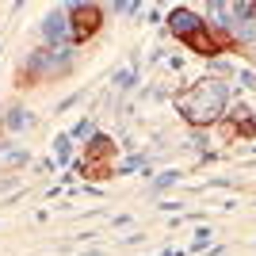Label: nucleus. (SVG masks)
<instances>
[{
	"label": "nucleus",
	"instance_id": "4468645a",
	"mask_svg": "<svg viewBox=\"0 0 256 256\" xmlns=\"http://www.w3.org/2000/svg\"><path fill=\"white\" fill-rule=\"evenodd\" d=\"M206 146H210V142H206V130H192V134H188V150L206 153Z\"/></svg>",
	"mask_w": 256,
	"mask_h": 256
},
{
	"label": "nucleus",
	"instance_id": "dca6fc26",
	"mask_svg": "<svg viewBox=\"0 0 256 256\" xmlns=\"http://www.w3.org/2000/svg\"><path fill=\"white\" fill-rule=\"evenodd\" d=\"M245 134H256V107H252V115H248V122H245V130H241V138Z\"/></svg>",
	"mask_w": 256,
	"mask_h": 256
},
{
	"label": "nucleus",
	"instance_id": "7ed1b4c3",
	"mask_svg": "<svg viewBox=\"0 0 256 256\" xmlns=\"http://www.w3.org/2000/svg\"><path fill=\"white\" fill-rule=\"evenodd\" d=\"M69 8V27H73V46L92 38L104 23V8L100 4H65Z\"/></svg>",
	"mask_w": 256,
	"mask_h": 256
},
{
	"label": "nucleus",
	"instance_id": "6ab92c4d",
	"mask_svg": "<svg viewBox=\"0 0 256 256\" xmlns=\"http://www.w3.org/2000/svg\"><path fill=\"white\" fill-rule=\"evenodd\" d=\"M157 256H184L180 248H164V252H157Z\"/></svg>",
	"mask_w": 256,
	"mask_h": 256
},
{
	"label": "nucleus",
	"instance_id": "2eb2a0df",
	"mask_svg": "<svg viewBox=\"0 0 256 256\" xmlns=\"http://www.w3.org/2000/svg\"><path fill=\"white\" fill-rule=\"evenodd\" d=\"M237 88L256 92V69H237Z\"/></svg>",
	"mask_w": 256,
	"mask_h": 256
},
{
	"label": "nucleus",
	"instance_id": "f3484780",
	"mask_svg": "<svg viewBox=\"0 0 256 256\" xmlns=\"http://www.w3.org/2000/svg\"><path fill=\"white\" fill-rule=\"evenodd\" d=\"M38 168H42V172H54V168H58V160H50V157H42V160H38Z\"/></svg>",
	"mask_w": 256,
	"mask_h": 256
},
{
	"label": "nucleus",
	"instance_id": "9b49d317",
	"mask_svg": "<svg viewBox=\"0 0 256 256\" xmlns=\"http://www.w3.org/2000/svg\"><path fill=\"white\" fill-rule=\"evenodd\" d=\"M210 245H214V234H210V226H199V230H195V241H192V252H206Z\"/></svg>",
	"mask_w": 256,
	"mask_h": 256
},
{
	"label": "nucleus",
	"instance_id": "20e7f679",
	"mask_svg": "<svg viewBox=\"0 0 256 256\" xmlns=\"http://www.w3.org/2000/svg\"><path fill=\"white\" fill-rule=\"evenodd\" d=\"M168 34H176V38H192L195 31H199V27H206L203 23V12H195V8H188V4H176V8L168 12Z\"/></svg>",
	"mask_w": 256,
	"mask_h": 256
},
{
	"label": "nucleus",
	"instance_id": "423d86ee",
	"mask_svg": "<svg viewBox=\"0 0 256 256\" xmlns=\"http://www.w3.org/2000/svg\"><path fill=\"white\" fill-rule=\"evenodd\" d=\"M34 126V111H27V107H8V115H4V130L8 134H20V130Z\"/></svg>",
	"mask_w": 256,
	"mask_h": 256
},
{
	"label": "nucleus",
	"instance_id": "f257e3e1",
	"mask_svg": "<svg viewBox=\"0 0 256 256\" xmlns=\"http://www.w3.org/2000/svg\"><path fill=\"white\" fill-rule=\"evenodd\" d=\"M176 111H180L195 130H206V126H218L222 115L230 111L234 104V84L230 80H218V76H199L195 84L180 88L172 96Z\"/></svg>",
	"mask_w": 256,
	"mask_h": 256
},
{
	"label": "nucleus",
	"instance_id": "a211bd4d",
	"mask_svg": "<svg viewBox=\"0 0 256 256\" xmlns=\"http://www.w3.org/2000/svg\"><path fill=\"white\" fill-rule=\"evenodd\" d=\"M203 256H226V248H222V245H210V248H206Z\"/></svg>",
	"mask_w": 256,
	"mask_h": 256
},
{
	"label": "nucleus",
	"instance_id": "1a4fd4ad",
	"mask_svg": "<svg viewBox=\"0 0 256 256\" xmlns=\"http://www.w3.org/2000/svg\"><path fill=\"white\" fill-rule=\"evenodd\" d=\"M115 176H130V172H146V157H142V153H134V157H126L122 160V164H115Z\"/></svg>",
	"mask_w": 256,
	"mask_h": 256
},
{
	"label": "nucleus",
	"instance_id": "ddd939ff",
	"mask_svg": "<svg viewBox=\"0 0 256 256\" xmlns=\"http://www.w3.org/2000/svg\"><path fill=\"white\" fill-rule=\"evenodd\" d=\"M0 160H4V164H27L31 153L23 150V146H16V150H0Z\"/></svg>",
	"mask_w": 256,
	"mask_h": 256
},
{
	"label": "nucleus",
	"instance_id": "f03ea898",
	"mask_svg": "<svg viewBox=\"0 0 256 256\" xmlns=\"http://www.w3.org/2000/svg\"><path fill=\"white\" fill-rule=\"evenodd\" d=\"M38 34H42L46 50H58V46H69L73 42V27H69V8H50L38 23Z\"/></svg>",
	"mask_w": 256,
	"mask_h": 256
},
{
	"label": "nucleus",
	"instance_id": "0eeeda50",
	"mask_svg": "<svg viewBox=\"0 0 256 256\" xmlns=\"http://www.w3.org/2000/svg\"><path fill=\"white\" fill-rule=\"evenodd\" d=\"M111 84H115L118 92H134V84H138V62L126 65V69H118V73L111 76Z\"/></svg>",
	"mask_w": 256,
	"mask_h": 256
},
{
	"label": "nucleus",
	"instance_id": "9d476101",
	"mask_svg": "<svg viewBox=\"0 0 256 256\" xmlns=\"http://www.w3.org/2000/svg\"><path fill=\"white\" fill-rule=\"evenodd\" d=\"M180 176H184L180 168H164L157 180H153V192H168V188H176V184H180Z\"/></svg>",
	"mask_w": 256,
	"mask_h": 256
},
{
	"label": "nucleus",
	"instance_id": "39448f33",
	"mask_svg": "<svg viewBox=\"0 0 256 256\" xmlns=\"http://www.w3.org/2000/svg\"><path fill=\"white\" fill-rule=\"evenodd\" d=\"M184 46H188V50H195L199 58H206V62H214V58L222 54V46H226V42L210 31V27H199L192 38H184Z\"/></svg>",
	"mask_w": 256,
	"mask_h": 256
},
{
	"label": "nucleus",
	"instance_id": "aec40b11",
	"mask_svg": "<svg viewBox=\"0 0 256 256\" xmlns=\"http://www.w3.org/2000/svg\"><path fill=\"white\" fill-rule=\"evenodd\" d=\"M84 256H104V252H100V248H88V252Z\"/></svg>",
	"mask_w": 256,
	"mask_h": 256
},
{
	"label": "nucleus",
	"instance_id": "f8f14e48",
	"mask_svg": "<svg viewBox=\"0 0 256 256\" xmlns=\"http://www.w3.org/2000/svg\"><path fill=\"white\" fill-rule=\"evenodd\" d=\"M92 134H96V122H92V118H80L69 138H73V142H92Z\"/></svg>",
	"mask_w": 256,
	"mask_h": 256
},
{
	"label": "nucleus",
	"instance_id": "6e6552de",
	"mask_svg": "<svg viewBox=\"0 0 256 256\" xmlns=\"http://www.w3.org/2000/svg\"><path fill=\"white\" fill-rule=\"evenodd\" d=\"M54 157H58V164H69V157H73V138H69V134H58V138H54Z\"/></svg>",
	"mask_w": 256,
	"mask_h": 256
}]
</instances>
